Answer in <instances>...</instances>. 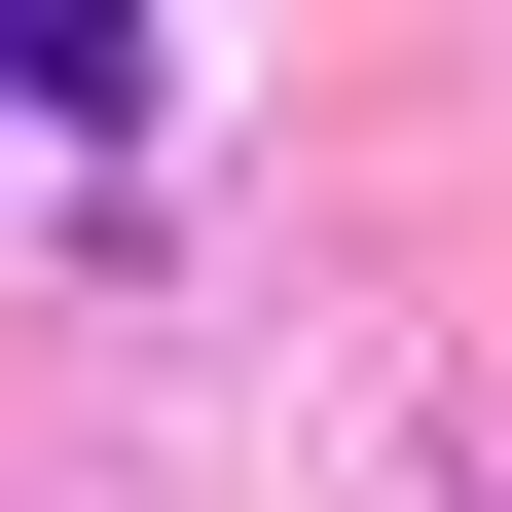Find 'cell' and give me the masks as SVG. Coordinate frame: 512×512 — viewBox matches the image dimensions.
Listing matches in <instances>:
<instances>
[]
</instances>
